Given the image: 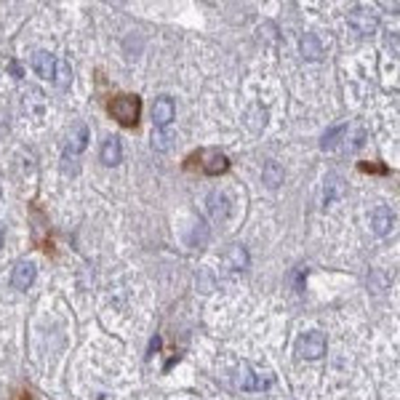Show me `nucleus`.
Returning a JSON list of instances; mask_svg holds the SVG:
<instances>
[{
	"label": "nucleus",
	"instance_id": "obj_18",
	"mask_svg": "<svg viewBox=\"0 0 400 400\" xmlns=\"http://www.w3.org/2000/svg\"><path fill=\"white\" fill-rule=\"evenodd\" d=\"M70 80H72V70H70V64H67V61H59V64H57L54 83H57L59 88H67V86H70Z\"/></svg>",
	"mask_w": 400,
	"mask_h": 400
},
{
	"label": "nucleus",
	"instance_id": "obj_11",
	"mask_svg": "<svg viewBox=\"0 0 400 400\" xmlns=\"http://www.w3.org/2000/svg\"><path fill=\"white\" fill-rule=\"evenodd\" d=\"M88 139H91V131H88V126H86V123H78V126H75V131L70 134V144H67V158H70V155H80V152L86 150Z\"/></svg>",
	"mask_w": 400,
	"mask_h": 400
},
{
	"label": "nucleus",
	"instance_id": "obj_7",
	"mask_svg": "<svg viewBox=\"0 0 400 400\" xmlns=\"http://www.w3.org/2000/svg\"><path fill=\"white\" fill-rule=\"evenodd\" d=\"M38 278V270H35V264L27 259L17 261V267H14V272H11V286L14 288H19V291H27L32 283Z\"/></svg>",
	"mask_w": 400,
	"mask_h": 400
},
{
	"label": "nucleus",
	"instance_id": "obj_1",
	"mask_svg": "<svg viewBox=\"0 0 400 400\" xmlns=\"http://www.w3.org/2000/svg\"><path fill=\"white\" fill-rule=\"evenodd\" d=\"M107 110H110V115L118 120L120 126L134 128L139 123V115H141V99L137 94H118V97L110 99Z\"/></svg>",
	"mask_w": 400,
	"mask_h": 400
},
{
	"label": "nucleus",
	"instance_id": "obj_21",
	"mask_svg": "<svg viewBox=\"0 0 400 400\" xmlns=\"http://www.w3.org/2000/svg\"><path fill=\"white\" fill-rule=\"evenodd\" d=\"M150 350H152V352H158V350H160V339H158V337L152 339V344H150Z\"/></svg>",
	"mask_w": 400,
	"mask_h": 400
},
{
	"label": "nucleus",
	"instance_id": "obj_17",
	"mask_svg": "<svg viewBox=\"0 0 400 400\" xmlns=\"http://www.w3.org/2000/svg\"><path fill=\"white\" fill-rule=\"evenodd\" d=\"M264 181H267L270 187H278L280 181H283V168H280L275 160H267V163H264Z\"/></svg>",
	"mask_w": 400,
	"mask_h": 400
},
{
	"label": "nucleus",
	"instance_id": "obj_13",
	"mask_svg": "<svg viewBox=\"0 0 400 400\" xmlns=\"http://www.w3.org/2000/svg\"><path fill=\"white\" fill-rule=\"evenodd\" d=\"M299 48H301V57H304V59H310V61L323 59V46H320V40L315 38L312 32H304Z\"/></svg>",
	"mask_w": 400,
	"mask_h": 400
},
{
	"label": "nucleus",
	"instance_id": "obj_3",
	"mask_svg": "<svg viewBox=\"0 0 400 400\" xmlns=\"http://www.w3.org/2000/svg\"><path fill=\"white\" fill-rule=\"evenodd\" d=\"M297 352L307 360L323 358V355H326V337H323V331H307L304 337H299V341H297Z\"/></svg>",
	"mask_w": 400,
	"mask_h": 400
},
{
	"label": "nucleus",
	"instance_id": "obj_8",
	"mask_svg": "<svg viewBox=\"0 0 400 400\" xmlns=\"http://www.w3.org/2000/svg\"><path fill=\"white\" fill-rule=\"evenodd\" d=\"M392 227H395V214L387 208V206H379V208H374V214H371V230L377 232V235H390L392 232Z\"/></svg>",
	"mask_w": 400,
	"mask_h": 400
},
{
	"label": "nucleus",
	"instance_id": "obj_6",
	"mask_svg": "<svg viewBox=\"0 0 400 400\" xmlns=\"http://www.w3.org/2000/svg\"><path fill=\"white\" fill-rule=\"evenodd\" d=\"M174 118H177V107H174V99L171 97H160V99H155V104H152V123H155V128H168L171 123H174Z\"/></svg>",
	"mask_w": 400,
	"mask_h": 400
},
{
	"label": "nucleus",
	"instance_id": "obj_19",
	"mask_svg": "<svg viewBox=\"0 0 400 400\" xmlns=\"http://www.w3.org/2000/svg\"><path fill=\"white\" fill-rule=\"evenodd\" d=\"M168 139H171L168 134H158V137L152 139V147H155V150H166V147H168Z\"/></svg>",
	"mask_w": 400,
	"mask_h": 400
},
{
	"label": "nucleus",
	"instance_id": "obj_4",
	"mask_svg": "<svg viewBox=\"0 0 400 400\" xmlns=\"http://www.w3.org/2000/svg\"><path fill=\"white\" fill-rule=\"evenodd\" d=\"M347 21L352 24V30L358 32V35H374L377 32V14L371 11V8H352L350 11V17H347Z\"/></svg>",
	"mask_w": 400,
	"mask_h": 400
},
{
	"label": "nucleus",
	"instance_id": "obj_15",
	"mask_svg": "<svg viewBox=\"0 0 400 400\" xmlns=\"http://www.w3.org/2000/svg\"><path fill=\"white\" fill-rule=\"evenodd\" d=\"M347 134V126L341 123V126H334L328 134H323V139H320V147L326 150V152H331V150H337L339 147V141H341V137Z\"/></svg>",
	"mask_w": 400,
	"mask_h": 400
},
{
	"label": "nucleus",
	"instance_id": "obj_10",
	"mask_svg": "<svg viewBox=\"0 0 400 400\" xmlns=\"http://www.w3.org/2000/svg\"><path fill=\"white\" fill-rule=\"evenodd\" d=\"M344 195V184L337 174H328L326 177V184H323V208H331L337 200Z\"/></svg>",
	"mask_w": 400,
	"mask_h": 400
},
{
	"label": "nucleus",
	"instance_id": "obj_9",
	"mask_svg": "<svg viewBox=\"0 0 400 400\" xmlns=\"http://www.w3.org/2000/svg\"><path fill=\"white\" fill-rule=\"evenodd\" d=\"M57 64H59V59H57L54 54H48V51H38V54L32 57V70H35L43 80H54V75H57Z\"/></svg>",
	"mask_w": 400,
	"mask_h": 400
},
{
	"label": "nucleus",
	"instance_id": "obj_5",
	"mask_svg": "<svg viewBox=\"0 0 400 400\" xmlns=\"http://www.w3.org/2000/svg\"><path fill=\"white\" fill-rule=\"evenodd\" d=\"M235 381H238L240 390H246V392H259V390H267V387L272 384V377H264V379H261L259 374H254V371H251V366L240 363L238 379Z\"/></svg>",
	"mask_w": 400,
	"mask_h": 400
},
{
	"label": "nucleus",
	"instance_id": "obj_16",
	"mask_svg": "<svg viewBox=\"0 0 400 400\" xmlns=\"http://www.w3.org/2000/svg\"><path fill=\"white\" fill-rule=\"evenodd\" d=\"M246 264H248V254H246V248L232 246V248L227 251V267H232V270H243Z\"/></svg>",
	"mask_w": 400,
	"mask_h": 400
},
{
	"label": "nucleus",
	"instance_id": "obj_2",
	"mask_svg": "<svg viewBox=\"0 0 400 400\" xmlns=\"http://www.w3.org/2000/svg\"><path fill=\"white\" fill-rule=\"evenodd\" d=\"M190 160H198L200 168H203L208 177L227 174V168H230V160H227V155L219 152V150H200L198 155H192Z\"/></svg>",
	"mask_w": 400,
	"mask_h": 400
},
{
	"label": "nucleus",
	"instance_id": "obj_14",
	"mask_svg": "<svg viewBox=\"0 0 400 400\" xmlns=\"http://www.w3.org/2000/svg\"><path fill=\"white\" fill-rule=\"evenodd\" d=\"M208 208H211V217L214 219H227V211H230V203L224 192H211L208 195Z\"/></svg>",
	"mask_w": 400,
	"mask_h": 400
},
{
	"label": "nucleus",
	"instance_id": "obj_20",
	"mask_svg": "<svg viewBox=\"0 0 400 400\" xmlns=\"http://www.w3.org/2000/svg\"><path fill=\"white\" fill-rule=\"evenodd\" d=\"M360 171H387V168H384V166H368V163H363Z\"/></svg>",
	"mask_w": 400,
	"mask_h": 400
},
{
	"label": "nucleus",
	"instance_id": "obj_12",
	"mask_svg": "<svg viewBox=\"0 0 400 400\" xmlns=\"http://www.w3.org/2000/svg\"><path fill=\"white\" fill-rule=\"evenodd\" d=\"M123 160V144L118 137H110V139L101 144V163L104 166H118Z\"/></svg>",
	"mask_w": 400,
	"mask_h": 400
}]
</instances>
